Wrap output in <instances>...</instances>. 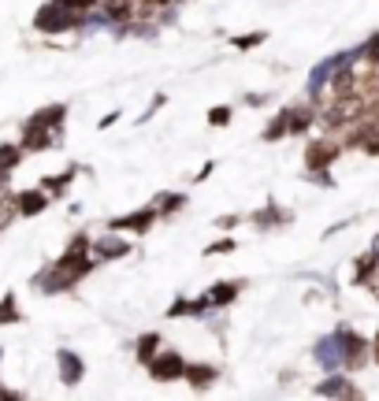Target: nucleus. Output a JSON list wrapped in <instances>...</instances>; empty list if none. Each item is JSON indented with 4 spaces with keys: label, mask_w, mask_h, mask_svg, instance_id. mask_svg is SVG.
<instances>
[{
    "label": "nucleus",
    "mask_w": 379,
    "mask_h": 401,
    "mask_svg": "<svg viewBox=\"0 0 379 401\" xmlns=\"http://www.w3.org/2000/svg\"><path fill=\"white\" fill-rule=\"evenodd\" d=\"M216 227H219V230H234V227H238V216H219Z\"/></svg>",
    "instance_id": "obj_33"
},
{
    "label": "nucleus",
    "mask_w": 379,
    "mask_h": 401,
    "mask_svg": "<svg viewBox=\"0 0 379 401\" xmlns=\"http://www.w3.org/2000/svg\"><path fill=\"white\" fill-rule=\"evenodd\" d=\"M0 397H19V394H11V390H4V386H0Z\"/></svg>",
    "instance_id": "obj_38"
},
{
    "label": "nucleus",
    "mask_w": 379,
    "mask_h": 401,
    "mask_svg": "<svg viewBox=\"0 0 379 401\" xmlns=\"http://www.w3.org/2000/svg\"><path fill=\"white\" fill-rule=\"evenodd\" d=\"M379 271V256L375 253H364L357 256V271H354V287H368V279Z\"/></svg>",
    "instance_id": "obj_20"
},
{
    "label": "nucleus",
    "mask_w": 379,
    "mask_h": 401,
    "mask_svg": "<svg viewBox=\"0 0 379 401\" xmlns=\"http://www.w3.org/2000/svg\"><path fill=\"white\" fill-rule=\"evenodd\" d=\"M108 22H130V15L138 11V0H101Z\"/></svg>",
    "instance_id": "obj_17"
},
{
    "label": "nucleus",
    "mask_w": 379,
    "mask_h": 401,
    "mask_svg": "<svg viewBox=\"0 0 379 401\" xmlns=\"http://www.w3.org/2000/svg\"><path fill=\"white\" fill-rule=\"evenodd\" d=\"M335 67H338V56H328L323 63H316V67H312V74H309V97H312V100H316V97H320V89L331 82Z\"/></svg>",
    "instance_id": "obj_14"
},
{
    "label": "nucleus",
    "mask_w": 379,
    "mask_h": 401,
    "mask_svg": "<svg viewBox=\"0 0 379 401\" xmlns=\"http://www.w3.org/2000/svg\"><path fill=\"white\" fill-rule=\"evenodd\" d=\"M279 138H290V108L276 112V119L264 126V134H260V141H279Z\"/></svg>",
    "instance_id": "obj_18"
},
{
    "label": "nucleus",
    "mask_w": 379,
    "mask_h": 401,
    "mask_svg": "<svg viewBox=\"0 0 379 401\" xmlns=\"http://www.w3.org/2000/svg\"><path fill=\"white\" fill-rule=\"evenodd\" d=\"M63 4L75 8V11H94V8L101 4V0H63Z\"/></svg>",
    "instance_id": "obj_31"
},
{
    "label": "nucleus",
    "mask_w": 379,
    "mask_h": 401,
    "mask_svg": "<svg viewBox=\"0 0 379 401\" xmlns=\"http://www.w3.org/2000/svg\"><path fill=\"white\" fill-rule=\"evenodd\" d=\"M338 331H342V368H349V372L364 368L372 360V342H364L357 331H346V327H338Z\"/></svg>",
    "instance_id": "obj_4"
},
{
    "label": "nucleus",
    "mask_w": 379,
    "mask_h": 401,
    "mask_svg": "<svg viewBox=\"0 0 379 401\" xmlns=\"http://www.w3.org/2000/svg\"><path fill=\"white\" fill-rule=\"evenodd\" d=\"M312 394H320V397H361L357 386L349 383L346 375H338V372H331V379H323V383L312 386Z\"/></svg>",
    "instance_id": "obj_9"
},
{
    "label": "nucleus",
    "mask_w": 379,
    "mask_h": 401,
    "mask_svg": "<svg viewBox=\"0 0 379 401\" xmlns=\"http://www.w3.org/2000/svg\"><path fill=\"white\" fill-rule=\"evenodd\" d=\"M372 360H375V364H379V334H375V338H372Z\"/></svg>",
    "instance_id": "obj_37"
},
{
    "label": "nucleus",
    "mask_w": 379,
    "mask_h": 401,
    "mask_svg": "<svg viewBox=\"0 0 379 401\" xmlns=\"http://www.w3.org/2000/svg\"><path fill=\"white\" fill-rule=\"evenodd\" d=\"M175 0H138V8L141 11H153V8H172Z\"/></svg>",
    "instance_id": "obj_32"
},
{
    "label": "nucleus",
    "mask_w": 379,
    "mask_h": 401,
    "mask_svg": "<svg viewBox=\"0 0 379 401\" xmlns=\"http://www.w3.org/2000/svg\"><path fill=\"white\" fill-rule=\"evenodd\" d=\"M156 212L160 216H172V212H179L182 204H186V197H182V193H156Z\"/></svg>",
    "instance_id": "obj_23"
},
{
    "label": "nucleus",
    "mask_w": 379,
    "mask_h": 401,
    "mask_svg": "<svg viewBox=\"0 0 379 401\" xmlns=\"http://www.w3.org/2000/svg\"><path fill=\"white\" fill-rule=\"evenodd\" d=\"M56 364H60V379L75 386V383H82V375H86V364H82V357L71 353V349H60L56 353Z\"/></svg>",
    "instance_id": "obj_11"
},
{
    "label": "nucleus",
    "mask_w": 379,
    "mask_h": 401,
    "mask_svg": "<svg viewBox=\"0 0 379 401\" xmlns=\"http://www.w3.org/2000/svg\"><path fill=\"white\" fill-rule=\"evenodd\" d=\"M364 152H368V157H379V131H375L368 141H364Z\"/></svg>",
    "instance_id": "obj_34"
},
{
    "label": "nucleus",
    "mask_w": 379,
    "mask_h": 401,
    "mask_svg": "<svg viewBox=\"0 0 379 401\" xmlns=\"http://www.w3.org/2000/svg\"><path fill=\"white\" fill-rule=\"evenodd\" d=\"M253 223H257V230H276L283 223H290V212H283L276 201H268L260 212H253Z\"/></svg>",
    "instance_id": "obj_12"
},
{
    "label": "nucleus",
    "mask_w": 379,
    "mask_h": 401,
    "mask_svg": "<svg viewBox=\"0 0 379 401\" xmlns=\"http://www.w3.org/2000/svg\"><path fill=\"white\" fill-rule=\"evenodd\" d=\"M97 261H89V256H68L63 253L56 264H52L41 279H37V287H41L45 294H63V290H71L75 282H82L89 271H94Z\"/></svg>",
    "instance_id": "obj_1"
},
{
    "label": "nucleus",
    "mask_w": 379,
    "mask_h": 401,
    "mask_svg": "<svg viewBox=\"0 0 379 401\" xmlns=\"http://www.w3.org/2000/svg\"><path fill=\"white\" fill-rule=\"evenodd\" d=\"M19 320V308H15V297H4V301H0V323H15Z\"/></svg>",
    "instance_id": "obj_29"
},
{
    "label": "nucleus",
    "mask_w": 379,
    "mask_h": 401,
    "mask_svg": "<svg viewBox=\"0 0 379 401\" xmlns=\"http://www.w3.org/2000/svg\"><path fill=\"white\" fill-rule=\"evenodd\" d=\"M127 253H130V242H123L115 230L94 242V261H120V256H127Z\"/></svg>",
    "instance_id": "obj_10"
},
{
    "label": "nucleus",
    "mask_w": 379,
    "mask_h": 401,
    "mask_svg": "<svg viewBox=\"0 0 379 401\" xmlns=\"http://www.w3.org/2000/svg\"><path fill=\"white\" fill-rule=\"evenodd\" d=\"M156 353H160V334H156V331L141 334V338H138V360H141V364H149Z\"/></svg>",
    "instance_id": "obj_22"
},
{
    "label": "nucleus",
    "mask_w": 379,
    "mask_h": 401,
    "mask_svg": "<svg viewBox=\"0 0 379 401\" xmlns=\"http://www.w3.org/2000/svg\"><path fill=\"white\" fill-rule=\"evenodd\" d=\"M264 30H253V34H242V37H231V45L238 48V53H250V48H257V45H264Z\"/></svg>",
    "instance_id": "obj_26"
},
{
    "label": "nucleus",
    "mask_w": 379,
    "mask_h": 401,
    "mask_svg": "<svg viewBox=\"0 0 379 401\" xmlns=\"http://www.w3.org/2000/svg\"><path fill=\"white\" fill-rule=\"evenodd\" d=\"M316 360H320V368H328V372L342 368V331L323 334V338L316 342Z\"/></svg>",
    "instance_id": "obj_8"
},
{
    "label": "nucleus",
    "mask_w": 379,
    "mask_h": 401,
    "mask_svg": "<svg viewBox=\"0 0 379 401\" xmlns=\"http://www.w3.org/2000/svg\"><path fill=\"white\" fill-rule=\"evenodd\" d=\"M357 82H361V79H357V67H349V63H338L328 86L335 89V97H338V93H354Z\"/></svg>",
    "instance_id": "obj_16"
},
{
    "label": "nucleus",
    "mask_w": 379,
    "mask_h": 401,
    "mask_svg": "<svg viewBox=\"0 0 379 401\" xmlns=\"http://www.w3.org/2000/svg\"><path fill=\"white\" fill-rule=\"evenodd\" d=\"M45 204H49V193L45 190H26L15 197V212L19 216H37V212H45Z\"/></svg>",
    "instance_id": "obj_15"
},
{
    "label": "nucleus",
    "mask_w": 379,
    "mask_h": 401,
    "mask_svg": "<svg viewBox=\"0 0 379 401\" xmlns=\"http://www.w3.org/2000/svg\"><path fill=\"white\" fill-rule=\"evenodd\" d=\"M146 368H149V379L153 383H175V379L186 375V357H182L179 349H160V353H156Z\"/></svg>",
    "instance_id": "obj_3"
},
{
    "label": "nucleus",
    "mask_w": 379,
    "mask_h": 401,
    "mask_svg": "<svg viewBox=\"0 0 379 401\" xmlns=\"http://www.w3.org/2000/svg\"><path fill=\"white\" fill-rule=\"evenodd\" d=\"M49 145H60V126H45V123L26 119V126H23V152H37V149H49Z\"/></svg>",
    "instance_id": "obj_5"
},
{
    "label": "nucleus",
    "mask_w": 379,
    "mask_h": 401,
    "mask_svg": "<svg viewBox=\"0 0 379 401\" xmlns=\"http://www.w3.org/2000/svg\"><path fill=\"white\" fill-rule=\"evenodd\" d=\"M372 253H375V256H379V238H375V242H372Z\"/></svg>",
    "instance_id": "obj_39"
},
{
    "label": "nucleus",
    "mask_w": 379,
    "mask_h": 401,
    "mask_svg": "<svg viewBox=\"0 0 379 401\" xmlns=\"http://www.w3.org/2000/svg\"><path fill=\"white\" fill-rule=\"evenodd\" d=\"M234 249H238V242H234V238H216L205 249V256H224V253H234Z\"/></svg>",
    "instance_id": "obj_28"
},
{
    "label": "nucleus",
    "mask_w": 379,
    "mask_h": 401,
    "mask_svg": "<svg viewBox=\"0 0 379 401\" xmlns=\"http://www.w3.org/2000/svg\"><path fill=\"white\" fill-rule=\"evenodd\" d=\"M238 290H242V282H216L212 290H208V297H212V308H224V305H231L234 297H238Z\"/></svg>",
    "instance_id": "obj_19"
},
{
    "label": "nucleus",
    "mask_w": 379,
    "mask_h": 401,
    "mask_svg": "<svg viewBox=\"0 0 379 401\" xmlns=\"http://www.w3.org/2000/svg\"><path fill=\"white\" fill-rule=\"evenodd\" d=\"M156 204H149V209H138V212H127V216H120V219H112L108 223V230H130V235H146V230L156 223Z\"/></svg>",
    "instance_id": "obj_7"
},
{
    "label": "nucleus",
    "mask_w": 379,
    "mask_h": 401,
    "mask_svg": "<svg viewBox=\"0 0 379 401\" xmlns=\"http://www.w3.org/2000/svg\"><path fill=\"white\" fill-rule=\"evenodd\" d=\"M112 123H120V112H112V115H104V119H101L97 126H101V131H108V126H112Z\"/></svg>",
    "instance_id": "obj_36"
},
{
    "label": "nucleus",
    "mask_w": 379,
    "mask_h": 401,
    "mask_svg": "<svg viewBox=\"0 0 379 401\" xmlns=\"http://www.w3.org/2000/svg\"><path fill=\"white\" fill-rule=\"evenodd\" d=\"M231 115H234L231 105H216L212 112H208V126H227V123H231Z\"/></svg>",
    "instance_id": "obj_27"
},
{
    "label": "nucleus",
    "mask_w": 379,
    "mask_h": 401,
    "mask_svg": "<svg viewBox=\"0 0 379 401\" xmlns=\"http://www.w3.org/2000/svg\"><path fill=\"white\" fill-rule=\"evenodd\" d=\"M212 171H216V164H212V160H208V164L201 167V171H198V175H193V183H205V178H208V175H212Z\"/></svg>",
    "instance_id": "obj_35"
},
{
    "label": "nucleus",
    "mask_w": 379,
    "mask_h": 401,
    "mask_svg": "<svg viewBox=\"0 0 379 401\" xmlns=\"http://www.w3.org/2000/svg\"><path fill=\"white\" fill-rule=\"evenodd\" d=\"M338 152H342V145H335V141H309L305 145V167L309 171H328V167L338 160Z\"/></svg>",
    "instance_id": "obj_6"
},
{
    "label": "nucleus",
    "mask_w": 379,
    "mask_h": 401,
    "mask_svg": "<svg viewBox=\"0 0 379 401\" xmlns=\"http://www.w3.org/2000/svg\"><path fill=\"white\" fill-rule=\"evenodd\" d=\"M75 175H78V167H68L63 175H56V178H45V183H41V190H45V193H56V197H60V193L71 186V178H75Z\"/></svg>",
    "instance_id": "obj_25"
},
{
    "label": "nucleus",
    "mask_w": 379,
    "mask_h": 401,
    "mask_svg": "<svg viewBox=\"0 0 379 401\" xmlns=\"http://www.w3.org/2000/svg\"><path fill=\"white\" fill-rule=\"evenodd\" d=\"M361 53H364V63H368V67H379V34L372 37V41L361 45Z\"/></svg>",
    "instance_id": "obj_30"
},
{
    "label": "nucleus",
    "mask_w": 379,
    "mask_h": 401,
    "mask_svg": "<svg viewBox=\"0 0 379 401\" xmlns=\"http://www.w3.org/2000/svg\"><path fill=\"white\" fill-rule=\"evenodd\" d=\"M19 157H23V149H19V145H0V183H4L8 171L19 164Z\"/></svg>",
    "instance_id": "obj_24"
},
{
    "label": "nucleus",
    "mask_w": 379,
    "mask_h": 401,
    "mask_svg": "<svg viewBox=\"0 0 379 401\" xmlns=\"http://www.w3.org/2000/svg\"><path fill=\"white\" fill-rule=\"evenodd\" d=\"M86 22V11H75L68 8L63 0H49V4L34 15V27L41 34H63V30H75Z\"/></svg>",
    "instance_id": "obj_2"
},
{
    "label": "nucleus",
    "mask_w": 379,
    "mask_h": 401,
    "mask_svg": "<svg viewBox=\"0 0 379 401\" xmlns=\"http://www.w3.org/2000/svg\"><path fill=\"white\" fill-rule=\"evenodd\" d=\"M193 390H208L216 379H219V368L216 364H186V375H182Z\"/></svg>",
    "instance_id": "obj_13"
},
{
    "label": "nucleus",
    "mask_w": 379,
    "mask_h": 401,
    "mask_svg": "<svg viewBox=\"0 0 379 401\" xmlns=\"http://www.w3.org/2000/svg\"><path fill=\"white\" fill-rule=\"evenodd\" d=\"M312 123H316V112H312V108H290V138L305 134Z\"/></svg>",
    "instance_id": "obj_21"
}]
</instances>
